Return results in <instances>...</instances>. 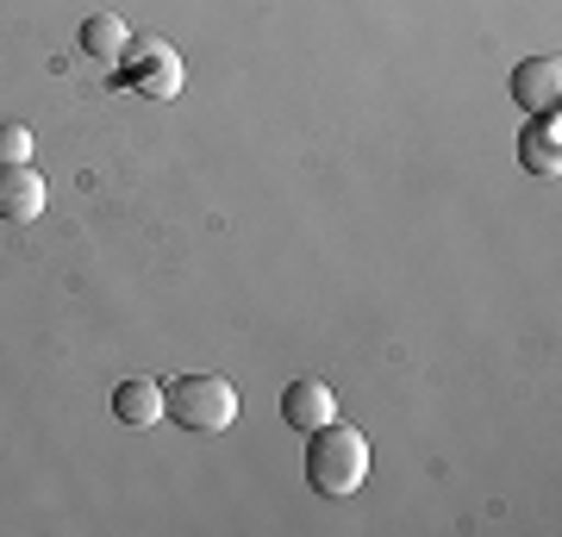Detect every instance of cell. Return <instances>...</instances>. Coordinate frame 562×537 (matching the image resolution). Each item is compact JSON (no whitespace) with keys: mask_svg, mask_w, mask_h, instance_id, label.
Instances as JSON below:
<instances>
[{"mask_svg":"<svg viewBox=\"0 0 562 537\" xmlns=\"http://www.w3.org/2000/svg\"><path fill=\"white\" fill-rule=\"evenodd\" d=\"M306 481H313V494L319 500H350L369 481V438H362L357 425H319V432H306Z\"/></svg>","mask_w":562,"mask_h":537,"instance_id":"obj_1","label":"cell"},{"mask_svg":"<svg viewBox=\"0 0 562 537\" xmlns=\"http://www.w3.org/2000/svg\"><path fill=\"white\" fill-rule=\"evenodd\" d=\"M162 413L176 418L181 432H232L238 425V388L225 376H181L176 388H162Z\"/></svg>","mask_w":562,"mask_h":537,"instance_id":"obj_2","label":"cell"},{"mask_svg":"<svg viewBox=\"0 0 562 537\" xmlns=\"http://www.w3.org/2000/svg\"><path fill=\"white\" fill-rule=\"evenodd\" d=\"M120 81H125V88H138L144 100H176V94H181V81H188V69H181L176 44L150 38V44H132V51H125Z\"/></svg>","mask_w":562,"mask_h":537,"instance_id":"obj_3","label":"cell"},{"mask_svg":"<svg viewBox=\"0 0 562 537\" xmlns=\"http://www.w3.org/2000/svg\"><path fill=\"white\" fill-rule=\"evenodd\" d=\"M44 200H50V188H44V176L32 169V163H13V169H0V220L32 225V220L44 213Z\"/></svg>","mask_w":562,"mask_h":537,"instance_id":"obj_4","label":"cell"},{"mask_svg":"<svg viewBox=\"0 0 562 537\" xmlns=\"http://www.w3.org/2000/svg\"><path fill=\"white\" fill-rule=\"evenodd\" d=\"M562 94V63L557 57H525L513 69V100H519L525 113H550Z\"/></svg>","mask_w":562,"mask_h":537,"instance_id":"obj_5","label":"cell"},{"mask_svg":"<svg viewBox=\"0 0 562 537\" xmlns=\"http://www.w3.org/2000/svg\"><path fill=\"white\" fill-rule=\"evenodd\" d=\"M281 418L294 425V432H319L338 418V394L325 388V381H294L288 394H281Z\"/></svg>","mask_w":562,"mask_h":537,"instance_id":"obj_6","label":"cell"},{"mask_svg":"<svg viewBox=\"0 0 562 537\" xmlns=\"http://www.w3.org/2000/svg\"><path fill=\"white\" fill-rule=\"evenodd\" d=\"M562 113L550 107V113H531V125H525V138H519V157L531 176H557L562 169Z\"/></svg>","mask_w":562,"mask_h":537,"instance_id":"obj_7","label":"cell"},{"mask_svg":"<svg viewBox=\"0 0 562 537\" xmlns=\"http://www.w3.org/2000/svg\"><path fill=\"white\" fill-rule=\"evenodd\" d=\"M81 51L101 63V69H120L125 51H132V25H125L120 13H94V20L81 25Z\"/></svg>","mask_w":562,"mask_h":537,"instance_id":"obj_8","label":"cell"},{"mask_svg":"<svg viewBox=\"0 0 562 537\" xmlns=\"http://www.w3.org/2000/svg\"><path fill=\"white\" fill-rule=\"evenodd\" d=\"M113 418H120V425H157L162 388L157 381H120V388H113Z\"/></svg>","mask_w":562,"mask_h":537,"instance_id":"obj_9","label":"cell"},{"mask_svg":"<svg viewBox=\"0 0 562 537\" xmlns=\"http://www.w3.org/2000/svg\"><path fill=\"white\" fill-rule=\"evenodd\" d=\"M13 163H32V125L20 120L0 125V169H13Z\"/></svg>","mask_w":562,"mask_h":537,"instance_id":"obj_10","label":"cell"}]
</instances>
